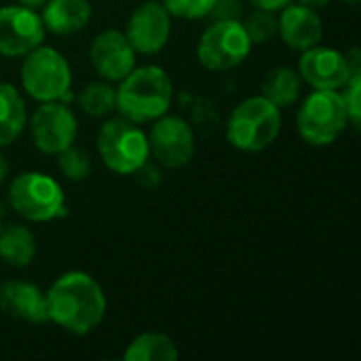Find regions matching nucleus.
<instances>
[{"label": "nucleus", "instance_id": "nucleus-16", "mask_svg": "<svg viewBox=\"0 0 361 361\" xmlns=\"http://www.w3.org/2000/svg\"><path fill=\"white\" fill-rule=\"evenodd\" d=\"M0 311L25 324H47V296L30 281L11 279L0 286Z\"/></svg>", "mask_w": 361, "mask_h": 361}, {"label": "nucleus", "instance_id": "nucleus-23", "mask_svg": "<svg viewBox=\"0 0 361 361\" xmlns=\"http://www.w3.org/2000/svg\"><path fill=\"white\" fill-rule=\"evenodd\" d=\"M55 157H57V167H59L61 176L72 182H82L91 173V157L80 146L70 144Z\"/></svg>", "mask_w": 361, "mask_h": 361}, {"label": "nucleus", "instance_id": "nucleus-21", "mask_svg": "<svg viewBox=\"0 0 361 361\" xmlns=\"http://www.w3.org/2000/svg\"><path fill=\"white\" fill-rule=\"evenodd\" d=\"M123 357L127 361H173L180 357V351L169 336L146 332L131 341Z\"/></svg>", "mask_w": 361, "mask_h": 361}, {"label": "nucleus", "instance_id": "nucleus-4", "mask_svg": "<svg viewBox=\"0 0 361 361\" xmlns=\"http://www.w3.org/2000/svg\"><path fill=\"white\" fill-rule=\"evenodd\" d=\"M97 152L104 165L118 176H133L148 163V135L125 116L106 121L97 131Z\"/></svg>", "mask_w": 361, "mask_h": 361}, {"label": "nucleus", "instance_id": "nucleus-32", "mask_svg": "<svg viewBox=\"0 0 361 361\" xmlns=\"http://www.w3.org/2000/svg\"><path fill=\"white\" fill-rule=\"evenodd\" d=\"M343 2H347V4H351V6H355V4H357L360 0H343Z\"/></svg>", "mask_w": 361, "mask_h": 361}, {"label": "nucleus", "instance_id": "nucleus-13", "mask_svg": "<svg viewBox=\"0 0 361 361\" xmlns=\"http://www.w3.org/2000/svg\"><path fill=\"white\" fill-rule=\"evenodd\" d=\"M298 74L300 78L311 85L313 89H343L349 80L351 63L345 53L315 44L307 51H302V57L298 61Z\"/></svg>", "mask_w": 361, "mask_h": 361}, {"label": "nucleus", "instance_id": "nucleus-19", "mask_svg": "<svg viewBox=\"0 0 361 361\" xmlns=\"http://www.w3.org/2000/svg\"><path fill=\"white\" fill-rule=\"evenodd\" d=\"M0 258L15 269L30 267L36 258V237L27 226L11 224L0 228Z\"/></svg>", "mask_w": 361, "mask_h": 361}, {"label": "nucleus", "instance_id": "nucleus-12", "mask_svg": "<svg viewBox=\"0 0 361 361\" xmlns=\"http://www.w3.org/2000/svg\"><path fill=\"white\" fill-rule=\"evenodd\" d=\"M171 34V15L163 2H144L127 21V40L142 55H154L165 49Z\"/></svg>", "mask_w": 361, "mask_h": 361}, {"label": "nucleus", "instance_id": "nucleus-15", "mask_svg": "<svg viewBox=\"0 0 361 361\" xmlns=\"http://www.w3.org/2000/svg\"><path fill=\"white\" fill-rule=\"evenodd\" d=\"M279 30L277 34L281 40L294 49V51H307L322 42L324 38V23L315 8H309L305 4H288L281 8V15L277 17Z\"/></svg>", "mask_w": 361, "mask_h": 361}, {"label": "nucleus", "instance_id": "nucleus-20", "mask_svg": "<svg viewBox=\"0 0 361 361\" xmlns=\"http://www.w3.org/2000/svg\"><path fill=\"white\" fill-rule=\"evenodd\" d=\"M27 121L25 104L13 85L0 82V148L11 146L23 131Z\"/></svg>", "mask_w": 361, "mask_h": 361}, {"label": "nucleus", "instance_id": "nucleus-18", "mask_svg": "<svg viewBox=\"0 0 361 361\" xmlns=\"http://www.w3.org/2000/svg\"><path fill=\"white\" fill-rule=\"evenodd\" d=\"M260 91H262V97H267L279 110L290 108L300 97L302 78H300L298 70L279 66V68H273L271 72H267V76L262 78Z\"/></svg>", "mask_w": 361, "mask_h": 361}, {"label": "nucleus", "instance_id": "nucleus-25", "mask_svg": "<svg viewBox=\"0 0 361 361\" xmlns=\"http://www.w3.org/2000/svg\"><path fill=\"white\" fill-rule=\"evenodd\" d=\"M171 17L180 19H201L207 17L216 0H161Z\"/></svg>", "mask_w": 361, "mask_h": 361}, {"label": "nucleus", "instance_id": "nucleus-7", "mask_svg": "<svg viewBox=\"0 0 361 361\" xmlns=\"http://www.w3.org/2000/svg\"><path fill=\"white\" fill-rule=\"evenodd\" d=\"M21 85L36 102H61L70 97L72 70L68 59L53 47H36L23 55Z\"/></svg>", "mask_w": 361, "mask_h": 361}, {"label": "nucleus", "instance_id": "nucleus-8", "mask_svg": "<svg viewBox=\"0 0 361 361\" xmlns=\"http://www.w3.org/2000/svg\"><path fill=\"white\" fill-rule=\"evenodd\" d=\"M252 51V40L239 19H216L199 38L197 57L205 70L226 72L241 66Z\"/></svg>", "mask_w": 361, "mask_h": 361}, {"label": "nucleus", "instance_id": "nucleus-6", "mask_svg": "<svg viewBox=\"0 0 361 361\" xmlns=\"http://www.w3.org/2000/svg\"><path fill=\"white\" fill-rule=\"evenodd\" d=\"M8 205L27 222H51L66 214V195L51 176L23 171L8 184Z\"/></svg>", "mask_w": 361, "mask_h": 361}, {"label": "nucleus", "instance_id": "nucleus-28", "mask_svg": "<svg viewBox=\"0 0 361 361\" xmlns=\"http://www.w3.org/2000/svg\"><path fill=\"white\" fill-rule=\"evenodd\" d=\"M252 6H256V8H267V11H281L283 6H288L292 0H247Z\"/></svg>", "mask_w": 361, "mask_h": 361}, {"label": "nucleus", "instance_id": "nucleus-14", "mask_svg": "<svg viewBox=\"0 0 361 361\" xmlns=\"http://www.w3.org/2000/svg\"><path fill=\"white\" fill-rule=\"evenodd\" d=\"M135 49L121 30H104L97 34L89 49V59L95 72L108 80H123L135 68Z\"/></svg>", "mask_w": 361, "mask_h": 361}, {"label": "nucleus", "instance_id": "nucleus-29", "mask_svg": "<svg viewBox=\"0 0 361 361\" xmlns=\"http://www.w3.org/2000/svg\"><path fill=\"white\" fill-rule=\"evenodd\" d=\"M300 4H305V6H309V8H324V6H328L332 0H298Z\"/></svg>", "mask_w": 361, "mask_h": 361}, {"label": "nucleus", "instance_id": "nucleus-9", "mask_svg": "<svg viewBox=\"0 0 361 361\" xmlns=\"http://www.w3.org/2000/svg\"><path fill=\"white\" fill-rule=\"evenodd\" d=\"M34 146L44 154H57L74 144L78 121L63 102H42L30 121Z\"/></svg>", "mask_w": 361, "mask_h": 361}, {"label": "nucleus", "instance_id": "nucleus-24", "mask_svg": "<svg viewBox=\"0 0 361 361\" xmlns=\"http://www.w3.org/2000/svg\"><path fill=\"white\" fill-rule=\"evenodd\" d=\"M252 44H264L269 40H273L277 36L279 30V21L275 11H267V8H256L243 23Z\"/></svg>", "mask_w": 361, "mask_h": 361}, {"label": "nucleus", "instance_id": "nucleus-2", "mask_svg": "<svg viewBox=\"0 0 361 361\" xmlns=\"http://www.w3.org/2000/svg\"><path fill=\"white\" fill-rule=\"evenodd\" d=\"M116 89V110L121 116L142 125L167 114L173 99L169 74L159 66L133 68Z\"/></svg>", "mask_w": 361, "mask_h": 361}, {"label": "nucleus", "instance_id": "nucleus-22", "mask_svg": "<svg viewBox=\"0 0 361 361\" xmlns=\"http://www.w3.org/2000/svg\"><path fill=\"white\" fill-rule=\"evenodd\" d=\"M78 106L89 116H106L116 110V89L110 82H91L80 91Z\"/></svg>", "mask_w": 361, "mask_h": 361}, {"label": "nucleus", "instance_id": "nucleus-26", "mask_svg": "<svg viewBox=\"0 0 361 361\" xmlns=\"http://www.w3.org/2000/svg\"><path fill=\"white\" fill-rule=\"evenodd\" d=\"M343 95V102H345V110H347V116H349V125L353 127H360L361 121V70L360 72H353L349 76V80L345 82V93Z\"/></svg>", "mask_w": 361, "mask_h": 361}, {"label": "nucleus", "instance_id": "nucleus-31", "mask_svg": "<svg viewBox=\"0 0 361 361\" xmlns=\"http://www.w3.org/2000/svg\"><path fill=\"white\" fill-rule=\"evenodd\" d=\"M6 176H8V163H6V159L0 154V184L6 180Z\"/></svg>", "mask_w": 361, "mask_h": 361}, {"label": "nucleus", "instance_id": "nucleus-17", "mask_svg": "<svg viewBox=\"0 0 361 361\" xmlns=\"http://www.w3.org/2000/svg\"><path fill=\"white\" fill-rule=\"evenodd\" d=\"M89 0H47L42 4V23L57 36H70L85 30L91 21Z\"/></svg>", "mask_w": 361, "mask_h": 361}, {"label": "nucleus", "instance_id": "nucleus-1", "mask_svg": "<svg viewBox=\"0 0 361 361\" xmlns=\"http://www.w3.org/2000/svg\"><path fill=\"white\" fill-rule=\"evenodd\" d=\"M44 296L49 322L70 334L85 336L104 322L106 296L89 273H63L49 288V292H44Z\"/></svg>", "mask_w": 361, "mask_h": 361}, {"label": "nucleus", "instance_id": "nucleus-33", "mask_svg": "<svg viewBox=\"0 0 361 361\" xmlns=\"http://www.w3.org/2000/svg\"><path fill=\"white\" fill-rule=\"evenodd\" d=\"M0 228H2V220H0Z\"/></svg>", "mask_w": 361, "mask_h": 361}, {"label": "nucleus", "instance_id": "nucleus-11", "mask_svg": "<svg viewBox=\"0 0 361 361\" xmlns=\"http://www.w3.org/2000/svg\"><path fill=\"white\" fill-rule=\"evenodd\" d=\"M47 27L36 8L21 4L0 6V55L21 57L40 47Z\"/></svg>", "mask_w": 361, "mask_h": 361}, {"label": "nucleus", "instance_id": "nucleus-27", "mask_svg": "<svg viewBox=\"0 0 361 361\" xmlns=\"http://www.w3.org/2000/svg\"><path fill=\"white\" fill-rule=\"evenodd\" d=\"M239 13H241V8H239L237 0H216L209 15H214L216 19H237Z\"/></svg>", "mask_w": 361, "mask_h": 361}, {"label": "nucleus", "instance_id": "nucleus-30", "mask_svg": "<svg viewBox=\"0 0 361 361\" xmlns=\"http://www.w3.org/2000/svg\"><path fill=\"white\" fill-rule=\"evenodd\" d=\"M47 0H17V4L27 6V8H40Z\"/></svg>", "mask_w": 361, "mask_h": 361}, {"label": "nucleus", "instance_id": "nucleus-5", "mask_svg": "<svg viewBox=\"0 0 361 361\" xmlns=\"http://www.w3.org/2000/svg\"><path fill=\"white\" fill-rule=\"evenodd\" d=\"M349 116L343 95L334 89H315L298 108L296 129L309 146H330L347 129Z\"/></svg>", "mask_w": 361, "mask_h": 361}, {"label": "nucleus", "instance_id": "nucleus-10", "mask_svg": "<svg viewBox=\"0 0 361 361\" xmlns=\"http://www.w3.org/2000/svg\"><path fill=\"white\" fill-rule=\"evenodd\" d=\"M152 129L148 133L150 154L169 169H180L188 165L195 157V133L190 125L180 116H167L152 121Z\"/></svg>", "mask_w": 361, "mask_h": 361}, {"label": "nucleus", "instance_id": "nucleus-3", "mask_svg": "<svg viewBox=\"0 0 361 361\" xmlns=\"http://www.w3.org/2000/svg\"><path fill=\"white\" fill-rule=\"evenodd\" d=\"M281 131V110L267 97L254 95L237 104L226 123V140L241 152L269 148Z\"/></svg>", "mask_w": 361, "mask_h": 361}]
</instances>
